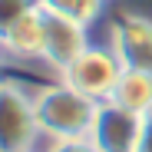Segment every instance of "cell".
I'll return each instance as SVG.
<instances>
[{
	"instance_id": "obj_1",
	"label": "cell",
	"mask_w": 152,
	"mask_h": 152,
	"mask_svg": "<svg viewBox=\"0 0 152 152\" xmlns=\"http://www.w3.org/2000/svg\"><path fill=\"white\" fill-rule=\"evenodd\" d=\"M96 106L89 96L69 89L66 83H53L43 86L33 96V113H37V126L40 132L56 139H89L93 119H96Z\"/></svg>"
},
{
	"instance_id": "obj_2",
	"label": "cell",
	"mask_w": 152,
	"mask_h": 152,
	"mask_svg": "<svg viewBox=\"0 0 152 152\" xmlns=\"http://www.w3.org/2000/svg\"><path fill=\"white\" fill-rule=\"evenodd\" d=\"M119 73H122V66H119L113 50L86 46L60 76H63V83L69 89L89 96L93 103H106L113 96V89H116V83H119Z\"/></svg>"
},
{
	"instance_id": "obj_3",
	"label": "cell",
	"mask_w": 152,
	"mask_h": 152,
	"mask_svg": "<svg viewBox=\"0 0 152 152\" xmlns=\"http://www.w3.org/2000/svg\"><path fill=\"white\" fill-rule=\"evenodd\" d=\"M40 136L33 96L17 83H0V152H33Z\"/></svg>"
},
{
	"instance_id": "obj_4",
	"label": "cell",
	"mask_w": 152,
	"mask_h": 152,
	"mask_svg": "<svg viewBox=\"0 0 152 152\" xmlns=\"http://www.w3.org/2000/svg\"><path fill=\"white\" fill-rule=\"evenodd\" d=\"M40 20H43V60L63 73L89 46L86 27L56 13V10H50V7H43V4H40Z\"/></svg>"
},
{
	"instance_id": "obj_5",
	"label": "cell",
	"mask_w": 152,
	"mask_h": 152,
	"mask_svg": "<svg viewBox=\"0 0 152 152\" xmlns=\"http://www.w3.org/2000/svg\"><path fill=\"white\" fill-rule=\"evenodd\" d=\"M142 129V116L122 109L119 103L106 99V103L96 106V119H93V129L89 139L103 149V152H132L136 139Z\"/></svg>"
},
{
	"instance_id": "obj_6",
	"label": "cell",
	"mask_w": 152,
	"mask_h": 152,
	"mask_svg": "<svg viewBox=\"0 0 152 152\" xmlns=\"http://www.w3.org/2000/svg\"><path fill=\"white\" fill-rule=\"evenodd\" d=\"M113 53L122 69L152 73V20L139 13H122L113 23Z\"/></svg>"
},
{
	"instance_id": "obj_7",
	"label": "cell",
	"mask_w": 152,
	"mask_h": 152,
	"mask_svg": "<svg viewBox=\"0 0 152 152\" xmlns=\"http://www.w3.org/2000/svg\"><path fill=\"white\" fill-rule=\"evenodd\" d=\"M109 99L119 103L122 109H129V113L145 116L152 109V73H145V69H122Z\"/></svg>"
},
{
	"instance_id": "obj_8",
	"label": "cell",
	"mask_w": 152,
	"mask_h": 152,
	"mask_svg": "<svg viewBox=\"0 0 152 152\" xmlns=\"http://www.w3.org/2000/svg\"><path fill=\"white\" fill-rule=\"evenodd\" d=\"M4 50L13 56H43V20L40 7L30 10L27 17H20L10 30H4Z\"/></svg>"
},
{
	"instance_id": "obj_9",
	"label": "cell",
	"mask_w": 152,
	"mask_h": 152,
	"mask_svg": "<svg viewBox=\"0 0 152 152\" xmlns=\"http://www.w3.org/2000/svg\"><path fill=\"white\" fill-rule=\"evenodd\" d=\"M40 4L69 17V20H76V23H83V27H89L99 17V10H103V0H40Z\"/></svg>"
},
{
	"instance_id": "obj_10",
	"label": "cell",
	"mask_w": 152,
	"mask_h": 152,
	"mask_svg": "<svg viewBox=\"0 0 152 152\" xmlns=\"http://www.w3.org/2000/svg\"><path fill=\"white\" fill-rule=\"evenodd\" d=\"M37 7H40V0H0V37H4V30H10L20 17H27Z\"/></svg>"
},
{
	"instance_id": "obj_11",
	"label": "cell",
	"mask_w": 152,
	"mask_h": 152,
	"mask_svg": "<svg viewBox=\"0 0 152 152\" xmlns=\"http://www.w3.org/2000/svg\"><path fill=\"white\" fill-rule=\"evenodd\" d=\"M50 152H103L93 139H56Z\"/></svg>"
},
{
	"instance_id": "obj_12",
	"label": "cell",
	"mask_w": 152,
	"mask_h": 152,
	"mask_svg": "<svg viewBox=\"0 0 152 152\" xmlns=\"http://www.w3.org/2000/svg\"><path fill=\"white\" fill-rule=\"evenodd\" d=\"M132 152H152V109L142 116V129H139V139H136Z\"/></svg>"
},
{
	"instance_id": "obj_13",
	"label": "cell",
	"mask_w": 152,
	"mask_h": 152,
	"mask_svg": "<svg viewBox=\"0 0 152 152\" xmlns=\"http://www.w3.org/2000/svg\"><path fill=\"white\" fill-rule=\"evenodd\" d=\"M0 50H4V40H0Z\"/></svg>"
}]
</instances>
